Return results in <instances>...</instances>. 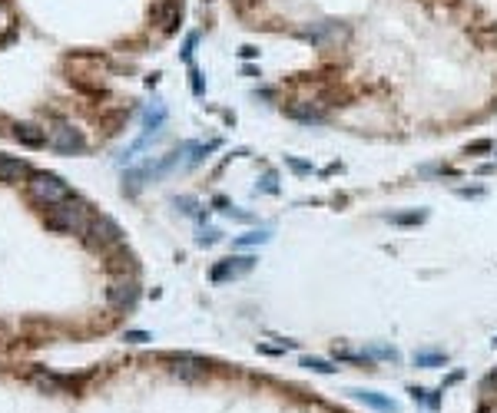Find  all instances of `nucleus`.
<instances>
[{
    "mask_svg": "<svg viewBox=\"0 0 497 413\" xmlns=\"http://www.w3.org/2000/svg\"><path fill=\"white\" fill-rule=\"evenodd\" d=\"M180 17H182L180 0H166V3H159V7H156V20H159L166 30L176 27V24H180Z\"/></svg>",
    "mask_w": 497,
    "mask_h": 413,
    "instance_id": "nucleus-13",
    "label": "nucleus"
},
{
    "mask_svg": "<svg viewBox=\"0 0 497 413\" xmlns=\"http://www.w3.org/2000/svg\"><path fill=\"white\" fill-rule=\"evenodd\" d=\"M355 400H362L365 407H372V410L378 413H398V403L388 397H381V394H375V390H348Z\"/></svg>",
    "mask_w": 497,
    "mask_h": 413,
    "instance_id": "nucleus-10",
    "label": "nucleus"
},
{
    "mask_svg": "<svg viewBox=\"0 0 497 413\" xmlns=\"http://www.w3.org/2000/svg\"><path fill=\"white\" fill-rule=\"evenodd\" d=\"M90 208L87 202H80V199H67L60 205H53L46 212V228H53V232H60V235H87V228H90Z\"/></svg>",
    "mask_w": 497,
    "mask_h": 413,
    "instance_id": "nucleus-1",
    "label": "nucleus"
},
{
    "mask_svg": "<svg viewBox=\"0 0 497 413\" xmlns=\"http://www.w3.org/2000/svg\"><path fill=\"white\" fill-rule=\"evenodd\" d=\"M166 122V106L163 103H156V106H150V109H146V116H143V133H156V129H159V126H163Z\"/></svg>",
    "mask_w": 497,
    "mask_h": 413,
    "instance_id": "nucleus-14",
    "label": "nucleus"
},
{
    "mask_svg": "<svg viewBox=\"0 0 497 413\" xmlns=\"http://www.w3.org/2000/svg\"><path fill=\"white\" fill-rule=\"evenodd\" d=\"M444 354H415V364L418 367H444Z\"/></svg>",
    "mask_w": 497,
    "mask_h": 413,
    "instance_id": "nucleus-16",
    "label": "nucleus"
},
{
    "mask_svg": "<svg viewBox=\"0 0 497 413\" xmlns=\"http://www.w3.org/2000/svg\"><path fill=\"white\" fill-rule=\"evenodd\" d=\"M288 116L312 126V122H322V119H325V109H318V106H312V103H292L288 106Z\"/></svg>",
    "mask_w": 497,
    "mask_h": 413,
    "instance_id": "nucleus-12",
    "label": "nucleus"
},
{
    "mask_svg": "<svg viewBox=\"0 0 497 413\" xmlns=\"http://www.w3.org/2000/svg\"><path fill=\"white\" fill-rule=\"evenodd\" d=\"M169 364H173V374H176L180 380H199V377L209 374V364H206L202 357H193V354H173Z\"/></svg>",
    "mask_w": 497,
    "mask_h": 413,
    "instance_id": "nucleus-7",
    "label": "nucleus"
},
{
    "mask_svg": "<svg viewBox=\"0 0 497 413\" xmlns=\"http://www.w3.org/2000/svg\"><path fill=\"white\" fill-rule=\"evenodd\" d=\"M123 340H130V344H146V340H152V334H146V331H126Z\"/></svg>",
    "mask_w": 497,
    "mask_h": 413,
    "instance_id": "nucleus-19",
    "label": "nucleus"
},
{
    "mask_svg": "<svg viewBox=\"0 0 497 413\" xmlns=\"http://www.w3.org/2000/svg\"><path fill=\"white\" fill-rule=\"evenodd\" d=\"M398 225H415V221H424V212H411V215H394Z\"/></svg>",
    "mask_w": 497,
    "mask_h": 413,
    "instance_id": "nucleus-20",
    "label": "nucleus"
},
{
    "mask_svg": "<svg viewBox=\"0 0 497 413\" xmlns=\"http://www.w3.org/2000/svg\"><path fill=\"white\" fill-rule=\"evenodd\" d=\"M219 241V232H206V235H199V245H216Z\"/></svg>",
    "mask_w": 497,
    "mask_h": 413,
    "instance_id": "nucleus-21",
    "label": "nucleus"
},
{
    "mask_svg": "<svg viewBox=\"0 0 497 413\" xmlns=\"http://www.w3.org/2000/svg\"><path fill=\"white\" fill-rule=\"evenodd\" d=\"M14 139L17 143H24V146H30V149H40L46 143V129L30 126V122H20V126H14Z\"/></svg>",
    "mask_w": 497,
    "mask_h": 413,
    "instance_id": "nucleus-11",
    "label": "nucleus"
},
{
    "mask_svg": "<svg viewBox=\"0 0 497 413\" xmlns=\"http://www.w3.org/2000/svg\"><path fill=\"white\" fill-rule=\"evenodd\" d=\"M494 347H497V338H494Z\"/></svg>",
    "mask_w": 497,
    "mask_h": 413,
    "instance_id": "nucleus-23",
    "label": "nucleus"
},
{
    "mask_svg": "<svg viewBox=\"0 0 497 413\" xmlns=\"http://www.w3.org/2000/svg\"><path fill=\"white\" fill-rule=\"evenodd\" d=\"M262 241H269V232H249V235H242L236 245H262Z\"/></svg>",
    "mask_w": 497,
    "mask_h": 413,
    "instance_id": "nucleus-18",
    "label": "nucleus"
},
{
    "mask_svg": "<svg viewBox=\"0 0 497 413\" xmlns=\"http://www.w3.org/2000/svg\"><path fill=\"white\" fill-rule=\"evenodd\" d=\"M46 146L70 156V152H83V149H87V139H83L80 129H73L70 122H57V126H50V133H46Z\"/></svg>",
    "mask_w": 497,
    "mask_h": 413,
    "instance_id": "nucleus-5",
    "label": "nucleus"
},
{
    "mask_svg": "<svg viewBox=\"0 0 497 413\" xmlns=\"http://www.w3.org/2000/svg\"><path fill=\"white\" fill-rule=\"evenodd\" d=\"M256 265V258H226V261H219V265L212 268V281H229V278H242V275H249Z\"/></svg>",
    "mask_w": 497,
    "mask_h": 413,
    "instance_id": "nucleus-8",
    "label": "nucleus"
},
{
    "mask_svg": "<svg viewBox=\"0 0 497 413\" xmlns=\"http://www.w3.org/2000/svg\"><path fill=\"white\" fill-rule=\"evenodd\" d=\"M139 301V284L133 275H116L106 284V304L113 311H133Z\"/></svg>",
    "mask_w": 497,
    "mask_h": 413,
    "instance_id": "nucleus-3",
    "label": "nucleus"
},
{
    "mask_svg": "<svg viewBox=\"0 0 497 413\" xmlns=\"http://www.w3.org/2000/svg\"><path fill=\"white\" fill-rule=\"evenodd\" d=\"M302 367L315 370V374H335V367H331L329 360H322V357H302Z\"/></svg>",
    "mask_w": 497,
    "mask_h": 413,
    "instance_id": "nucleus-15",
    "label": "nucleus"
},
{
    "mask_svg": "<svg viewBox=\"0 0 497 413\" xmlns=\"http://www.w3.org/2000/svg\"><path fill=\"white\" fill-rule=\"evenodd\" d=\"M24 176H30V169L24 159H14L7 152H0V182H20Z\"/></svg>",
    "mask_w": 497,
    "mask_h": 413,
    "instance_id": "nucleus-9",
    "label": "nucleus"
},
{
    "mask_svg": "<svg viewBox=\"0 0 497 413\" xmlns=\"http://www.w3.org/2000/svg\"><path fill=\"white\" fill-rule=\"evenodd\" d=\"M302 37L312 40L315 46H331V44H338V40H345L348 27L345 24H335V20H322V24H312V27L302 30Z\"/></svg>",
    "mask_w": 497,
    "mask_h": 413,
    "instance_id": "nucleus-6",
    "label": "nucleus"
},
{
    "mask_svg": "<svg viewBox=\"0 0 497 413\" xmlns=\"http://www.w3.org/2000/svg\"><path fill=\"white\" fill-rule=\"evenodd\" d=\"M120 241H123V232L116 221L110 219V215H93L90 228H87V245L93 251H106V248H113V245H120Z\"/></svg>",
    "mask_w": 497,
    "mask_h": 413,
    "instance_id": "nucleus-4",
    "label": "nucleus"
},
{
    "mask_svg": "<svg viewBox=\"0 0 497 413\" xmlns=\"http://www.w3.org/2000/svg\"><path fill=\"white\" fill-rule=\"evenodd\" d=\"M481 413H494V410H481Z\"/></svg>",
    "mask_w": 497,
    "mask_h": 413,
    "instance_id": "nucleus-22",
    "label": "nucleus"
},
{
    "mask_svg": "<svg viewBox=\"0 0 497 413\" xmlns=\"http://www.w3.org/2000/svg\"><path fill=\"white\" fill-rule=\"evenodd\" d=\"M27 195H30L37 205L53 208V205H60V202L70 199V185H67L60 176H53V172H30Z\"/></svg>",
    "mask_w": 497,
    "mask_h": 413,
    "instance_id": "nucleus-2",
    "label": "nucleus"
},
{
    "mask_svg": "<svg viewBox=\"0 0 497 413\" xmlns=\"http://www.w3.org/2000/svg\"><path fill=\"white\" fill-rule=\"evenodd\" d=\"M481 394L484 397H497V370L494 374H487V377L481 380Z\"/></svg>",
    "mask_w": 497,
    "mask_h": 413,
    "instance_id": "nucleus-17",
    "label": "nucleus"
}]
</instances>
